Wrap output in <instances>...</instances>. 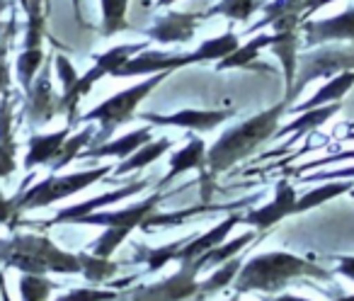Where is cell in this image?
<instances>
[{
	"label": "cell",
	"mask_w": 354,
	"mask_h": 301,
	"mask_svg": "<svg viewBox=\"0 0 354 301\" xmlns=\"http://www.w3.org/2000/svg\"><path fill=\"white\" fill-rule=\"evenodd\" d=\"M347 194H349V197H352V199H354V188H352V190H349V192H347Z\"/></svg>",
	"instance_id": "53"
},
{
	"label": "cell",
	"mask_w": 354,
	"mask_h": 301,
	"mask_svg": "<svg viewBox=\"0 0 354 301\" xmlns=\"http://www.w3.org/2000/svg\"><path fill=\"white\" fill-rule=\"evenodd\" d=\"M349 138H354V134H349Z\"/></svg>",
	"instance_id": "54"
},
{
	"label": "cell",
	"mask_w": 354,
	"mask_h": 301,
	"mask_svg": "<svg viewBox=\"0 0 354 301\" xmlns=\"http://www.w3.org/2000/svg\"><path fill=\"white\" fill-rule=\"evenodd\" d=\"M44 66V49H22L20 56L15 61V71H17V80H20L22 90H30L35 83L37 73Z\"/></svg>",
	"instance_id": "36"
},
{
	"label": "cell",
	"mask_w": 354,
	"mask_h": 301,
	"mask_svg": "<svg viewBox=\"0 0 354 301\" xmlns=\"http://www.w3.org/2000/svg\"><path fill=\"white\" fill-rule=\"evenodd\" d=\"M262 6H265V0H218L216 6L204 12V17L209 20V17L221 15L233 22H248L257 10H262Z\"/></svg>",
	"instance_id": "29"
},
{
	"label": "cell",
	"mask_w": 354,
	"mask_h": 301,
	"mask_svg": "<svg viewBox=\"0 0 354 301\" xmlns=\"http://www.w3.org/2000/svg\"><path fill=\"white\" fill-rule=\"evenodd\" d=\"M304 49H313L320 44H333V42H347L354 44V8H347L344 12L325 20H306L301 25Z\"/></svg>",
	"instance_id": "14"
},
{
	"label": "cell",
	"mask_w": 354,
	"mask_h": 301,
	"mask_svg": "<svg viewBox=\"0 0 354 301\" xmlns=\"http://www.w3.org/2000/svg\"><path fill=\"white\" fill-rule=\"evenodd\" d=\"M299 277H313V280H333V272L325 267L315 265L310 260L294 255V253L284 250H272L262 253V255L250 257L243 262L241 272H238L236 282V294H250V291H262V294H277L281 291L291 280Z\"/></svg>",
	"instance_id": "2"
},
{
	"label": "cell",
	"mask_w": 354,
	"mask_h": 301,
	"mask_svg": "<svg viewBox=\"0 0 354 301\" xmlns=\"http://www.w3.org/2000/svg\"><path fill=\"white\" fill-rule=\"evenodd\" d=\"M204 20V12H167L148 27L146 37L158 44H187L194 39V32Z\"/></svg>",
	"instance_id": "17"
},
{
	"label": "cell",
	"mask_w": 354,
	"mask_h": 301,
	"mask_svg": "<svg viewBox=\"0 0 354 301\" xmlns=\"http://www.w3.org/2000/svg\"><path fill=\"white\" fill-rule=\"evenodd\" d=\"M20 3H22V10L27 12V8H30V0H20Z\"/></svg>",
	"instance_id": "51"
},
{
	"label": "cell",
	"mask_w": 354,
	"mask_h": 301,
	"mask_svg": "<svg viewBox=\"0 0 354 301\" xmlns=\"http://www.w3.org/2000/svg\"><path fill=\"white\" fill-rule=\"evenodd\" d=\"M56 284L46 275H20L17 291L22 301H49Z\"/></svg>",
	"instance_id": "37"
},
{
	"label": "cell",
	"mask_w": 354,
	"mask_h": 301,
	"mask_svg": "<svg viewBox=\"0 0 354 301\" xmlns=\"http://www.w3.org/2000/svg\"><path fill=\"white\" fill-rule=\"evenodd\" d=\"M342 109L339 102H333V104H323V107H315V109H306L301 112L296 119H291L286 127H281L279 131L274 134V138H284V136H291V141L301 136H310L318 127H323L328 119H333L335 114Z\"/></svg>",
	"instance_id": "23"
},
{
	"label": "cell",
	"mask_w": 354,
	"mask_h": 301,
	"mask_svg": "<svg viewBox=\"0 0 354 301\" xmlns=\"http://www.w3.org/2000/svg\"><path fill=\"white\" fill-rule=\"evenodd\" d=\"M241 221H243V214L231 212L221 224H216V226H212L209 231H204L202 236L183 238V241H177V243H167V246H158V248H151V250H141L136 257H141V260L146 262L148 272L162 270L167 262L197 260V257H202L204 253H209L212 248L221 246L228 238V233L233 231V226Z\"/></svg>",
	"instance_id": "6"
},
{
	"label": "cell",
	"mask_w": 354,
	"mask_h": 301,
	"mask_svg": "<svg viewBox=\"0 0 354 301\" xmlns=\"http://www.w3.org/2000/svg\"><path fill=\"white\" fill-rule=\"evenodd\" d=\"M167 75H170V71L148 75L146 80H141V83L122 90V93L112 95V98H107L104 102H100L95 109L85 112L83 117H80V122H100V127H102V138L107 141V136L119 127V124H127L136 117L138 104H141L143 100H146L148 95H151L153 90H156L158 85L167 78Z\"/></svg>",
	"instance_id": "8"
},
{
	"label": "cell",
	"mask_w": 354,
	"mask_h": 301,
	"mask_svg": "<svg viewBox=\"0 0 354 301\" xmlns=\"http://www.w3.org/2000/svg\"><path fill=\"white\" fill-rule=\"evenodd\" d=\"M146 188H148V180H133V183L124 185V188L112 190V192H104V194H97V197H93V199H85V202L64 207L54 219H51V221H46L44 226H59V224H78L80 219L88 217V214L102 212L104 207H112V204L122 202V199L133 197V194L143 192Z\"/></svg>",
	"instance_id": "15"
},
{
	"label": "cell",
	"mask_w": 354,
	"mask_h": 301,
	"mask_svg": "<svg viewBox=\"0 0 354 301\" xmlns=\"http://www.w3.org/2000/svg\"><path fill=\"white\" fill-rule=\"evenodd\" d=\"M202 270L204 265L199 257L189 262H180L177 272H172L162 282L136 289L129 301H185V299H192V296H199L197 277Z\"/></svg>",
	"instance_id": "10"
},
{
	"label": "cell",
	"mask_w": 354,
	"mask_h": 301,
	"mask_svg": "<svg viewBox=\"0 0 354 301\" xmlns=\"http://www.w3.org/2000/svg\"><path fill=\"white\" fill-rule=\"evenodd\" d=\"M328 180H354V168L325 170V173H313L301 178V183H328Z\"/></svg>",
	"instance_id": "41"
},
{
	"label": "cell",
	"mask_w": 354,
	"mask_h": 301,
	"mask_svg": "<svg viewBox=\"0 0 354 301\" xmlns=\"http://www.w3.org/2000/svg\"><path fill=\"white\" fill-rule=\"evenodd\" d=\"M241 267H243L241 255L231 257L228 262L218 265L216 272H214L212 277H207L204 282H199V299H204V296H212V294H218V291H223L228 284H233V282H236V277H238V272H241Z\"/></svg>",
	"instance_id": "30"
},
{
	"label": "cell",
	"mask_w": 354,
	"mask_h": 301,
	"mask_svg": "<svg viewBox=\"0 0 354 301\" xmlns=\"http://www.w3.org/2000/svg\"><path fill=\"white\" fill-rule=\"evenodd\" d=\"M114 165H100V168H88L80 173H68V175H49L46 180L35 183V188H27L20 197V212H32V209L51 207L56 202L73 197V194L83 192V190L93 188L95 183L104 180L107 175H112Z\"/></svg>",
	"instance_id": "7"
},
{
	"label": "cell",
	"mask_w": 354,
	"mask_h": 301,
	"mask_svg": "<svg viewBox=\"0 0 354 301\" xmlns=\"http://www.w3.org/2000/svg\"><path fill=\"white\" fill-rule=\"evenodd\" d=\"M301 27L296 30H274L272 32L270 49L279 59L281 71H284V95L294 88L296 69H299V46H301Z\"/></svg>",
	"instance_id": "20"
},
{
	"label": "cell",
	"mask_w": 354,
	"mask_h": 301,
	"mask_svg": "<svg viewBox=\"0 0 354 301\" xmlns=\"http://www.w3.org/2000/svg\"><path fill=\"white\" fill-rule=\"evenodd\" d=\"M344 161H354V151H339V154H330L320 161H310V163L301 165L299 170H308V168H320V165H337L344 163Z\"/></svg>",
	"instance_id": "42"
},
{
	"label": "cell",
	"mask_w": 354,
	"mask_h": 301,
	"mask_svg": "<svg viewBox=\"0 0 354 301\" xmlns=\"http://www.w3.org/2000/svg\"><path fill=\"white\" fill-rule=\"evenodd\" d=\"M337 272L354 282V255H337Z\"/></svg>",
	"instance_id": "44"
},
{
	"label": "cell",
	"mask_w": 354,
	"mask_h": 301,
	"mask_svg": "<svg viewBox=\"0 0 354 301\" xmlns=\"http://www.w3.org/2000/svg\"><path fill=\"white\" fill-rule=\"evenodd\" d=\"M236 117V109H175L170 114L143 112L138 119L153 124V127H172V129H189V131H212L218 124Z\"/></svg>",
	"instance_id": "11"
},
{
	"label": "cell",
	"mask_w": 354,
	"mask_h": 301,
	"mask_svg": "<svg viewBox=\"0 0 354 301\" xmlns=\"http://www.w3.org/2000/svg\"><path fill=\"white\" fill-rule=\"evenodd\" d=\"M296 190L289 180H279L274 185V199L267 202L265 207H257L252 212H248L243 217V224L252 226L255 231H270L274 228L281 219L294 217V207H296Z\"/></svg>",
	"instance_id": "16"
},
{
	"label": "cell",
	"mask_w": 354,
	"mask_h": 301,
	"mask_svg": "<svg viewBox=\"0 0 354 301\" xmlns=\"http://www.w3.org/2000/svg\"><path fill=\"white\" fill-rule=\"evenodd\" d=\"M265 3H267V0H265Z\"/></svg>",
	"instance_id": "55"
},
{
	"label": "cell",
	"mask_w": 354,
	"mask_h": 301,
	"mask_svg": "<svg viewBox=\"0 0 354 301\" xmlns=\"http://www.w3.org/2000/svg\"><path fill=\"white\" fill-rule=\"evenodd\" d=\"M284 114H286V102L281 100L274 107H270V109H265V112L255 114V117L245 119V122L236 124L233 129H226V131L209 146L207 163H204V168H202L204 199H209V194H212L214 180L221 178V175L226 173V170H231L236 163L250 158L265 141L274 138Z\"/></svg>",
	"instance_id": "1"
},
{
	"label": "cell",
	"mask_w": 354,
	"mask_h": 301,
	"mask_svg": "<svg viewBox=\"0 0 354 301\" xmlns=\"http://www.w3.org/2000/svg\"><path fill=\"white\" fill-rule=\"evenodd\" d=\"M0 265L15 267L20 275H80L78 253L64 250L37 233H15L0 241Z\"/></svg>",
	"instance_id": "3"
},
{
	"label": "cell",
	"mask_w": 354,
	"mask_h": 301,
	"mask_svg": "<svg viewBox=\"0 0 354 301\" xmlns=\"http://www.w3.org/2000/svg\"><path fill=\"white\" fill-rule=\"evenodd\" d=\"M71 6H73V12H75V20L80 22V0H71Z\"/></svg>",
	"instance_id": "48"
},
{
	"label": "cell",
	"mask_w": 354,
	"mask_h": 301,
	"mask_svg": "<svg viewBox=\"0 0 354 301\" xmlns=\"http://www.w3.org/2000/svg\"><path fill=\"white\" fill-rule=\"evenodd\" d=\"M170 146H172L170 138H165V136L153 138V141L143 143L136 154H131L129 158L119 161V165H114V168H112V175H114V178H124V175L138 173V170H143V168H148L151 163H156L158 158H162Z\"/></svg>",
	"instance_id": "25"
},
{
	"label": "cell",
	"mask_w": 354,
	"mask_h": 301,
	"mask_svg": "<svg viewBox=\"0 0 354 301\" xmlns=\"http://www.w3.org/2000/svg\"><path fill=\"white\" fill-rule=\"evenodd\" d=\"M352 188H354L352 180H328L325 185H318V188L308 190L301 199H296L294 214H304V212H310V209L323 207L330 199H337V197H342V194H347Z\"/></svg>",
	"instance_id": "26"
},
{
	"label": "cell",
	"mask_w": 354,
	"mask_h": 301,
	"mask_svg": "<svg viewBox=\"0 0 354 301\" xmlns=\"http://www.w3.org/2000/svg\"><path fill=\"white\" fill-rule=\"evenodd\" d=\"M54 69H56V75H59V80H61V93H66V90L73 88L75 80H78V71L73 69V64H71L64 54L54 56Z\"/></svg>",
	"instance_id": "39"
},
{
	"label": "cell",
	"mask_w": 354,
	"mask_h": 301,
	"mask_svg": "<svg viewBox=\"0 0 354 301\" xmlns=\"http://www.w3.org/2000/svg\"><path fill=\"white\" fill-rule=\"evenodd\" d=\"M95 138V129L93 127H85V129H80L78 134H71L68 138H66V143H64V148H61V154H59V158L54 161V163L49 165L51 170H61V168H66L68 163H73V161H78V156H80V151H83L85 146H88L90 141Z\"/></svg>",
	"instance_id": "35"
},
{
	"label": "cell",
	"mask_w": 354,
	"mask_h": 301,
	"mask_svg": "<svg viewBox=\"0 0 354 301\" xmlns=\"http://www.w3.org/2000/svg\"><path fill=\"white\" fill-rule=\"evenodd\" d=\"M333 301H354V294H349V296H339V299H333Z\"/></svg>",
	"instance_id": "50"
},
{
	"label": "cell",
	"mask_w": 354,
	"mask_h": 301,
	"mask_svg": "<svg viewBox=\"0 0 354 301\" xmlns=\"http://www.w3.org/2000/svg\"><path fill=\"white\" fill-rule=\"evenodd\" d=\"M207 151H209V146L204 143V138L189 136L185 148H177L175 154L170 156V161H167V173H165V178L160 180V188H167L177 175L187 173V170H199V173H202L204 163H207Z\"/></svg>",
	"instance_id": "21"
},
{
	"label": "cell",
	"mask_w": 354,
	"mask_h": 301,
	"mask_svg": "<svg viewBox=\"0 0 354 301\" xmlns=\"http://www.w3.org/2000/svg\"><path fill=\"white\" fill-rule=\"evenodd\" d=\"M80 257V275L85 277L88 282H109L114 275L119 272V265L112 262L109 257H100V255H93V253H78Z\"/></svg>",
	"instance_id": "33"
},
{
	"label": "cell",
	"mask_w": 354,
	"mask_h": 301,
	"mask_svg": "<svg viewBox=\"0 0 354 301\" xmlns=\"http://www.w3.org/2000/svg\"><path fill=\"white\" fill-rule=\"evenodd\" d=\"M100 8H102V37H114L129 27V0H100Z\"/></svg>",
	"instance_id": "34"
},
{
	"label": "cell",
	"mask_w": 354,
	"mask_h": 301,
	"mask_svg": "<svg viewBox=\"0 0 354 301\" xmlns=\"http://www.w3.org/2000/svg\"><path fill=\"white\" fill-rule=\"evenodd\" d=\"M10 90V64H8V44H0V95Z\"/></svg>",
	"instance_id": "43"
},
{
	"label": "cell",
	"mask_w": 354,
	"mask_h": 301,
	"mask_svg": "<svg viewBox=\"0 0 354 301\" xmlns=\"http://www.w3.org/2000/svg\"><path fill=\"white\" fill-rule=\"evenodd\" d=\"M352 85H354V71H344V73L330 78L328 83H325L315 95H310L306 102H299V104H291V107H286V112L301 114V112H306V109H315V107H323V104L339 102V100H342L344 95L352 90Z\"/></svg>",
	"instance_id": "24"
},
{
	"label": "cell",
	"mask_w": 354,
	"mask_h": 301,
	"mask_svg": "<svg viewBox=\"0 0 354 301\" xmlns=\"http://www.w3.org/2000/svg\"><path fill=\"white\" fill-rule=\"evenodd\" d=\"M274 301H310V299H304V296H296V294H279Z\"/></svg>",
	"instance_id": "47"
},
{
	"label": "cell",
	"mask_w": 354,
	"mask_h": 301,
	"mask_svg": "<svg viewBox=\"0 0 354 301\" xmlns=\"http://www.w3.org/2000/svg\"><path fill=\"white\" fill-rule=\"evenodd\" d=\"M27 124L32 129L44 127L54 117L64 114V102H61V95L54 93L51 88V69L49 66H41V71L37 73L32 88L27 90Z\"/></svg>",
	"instance_id": "13"
},
{
	"label": "cell",
	"mask_w": 354,
	"mask_h": 301,
	"mask_svg": "<svg viewBox=\"0 0 354 301\" xmlns=\"http://www.w3.org/2000/svg\"><path fill=\"white\" fill-rule=\"evenodd\" d=\"M228 301H241V294H236V296H231Z\"/></svg>",
	"instance_id": "52"
},
{
	"label": "cell",
	"mask_w": 354,
	"mask_h": 301,
	"mask_svg": "<svg viewBox=\"0 0 354 301\" xmlns=\"http://www.w3.org/2000/svg\"><path fill=\"white\" fill-rule=\"evenodd\" d=\"M71 129L73 127H64L59 131L51 134H37L27 141V156L22 161V168L25 170H35L37 165H51L59 158L61 148H64L66 138L71 136Z\"/></svg>",
	"instance_id": "19"
},
{
	"label": "cell",
	"mask_w": 354,
	"mask_h": 301,
	"mask_svg": "<svg viewBox=\"0 0 354 301\" xmlns=\"http://www.w3.org/2000/svg\"><path fill=\"white\" fill-rule=\"evenodd\" d=\"M153 141V129L151 127H143V129H133V131L124 134V136L119 138H109V141H102L97 143L95 148H85V151H80L78 158H129L131 154H136L138 148L143 146V143Z\"/></svg>",
	"instance_id": "18"
},
{
	"label": "cell",
	"mask_w": 354,
	"mask_h": 301,
	"mask_svg": "<svg viewBox=\"0 0 354 301\" xmlns=\"http://www.w3.org/2000/svg\"><path fill=\"white\" fill-rule=\"evenodd\" d=\"M241 46V37L236 32H226L221 37H214V39H207L197 46V56H199V64H209V61H223L228 54Z\"/></svg>",
	"instance_id": "32"
},
{
	"label": "cell",
	"mask_w": 354,
	"mask_h": 301,
	"mask_svg": "<svg viewBox=\"0 0 354 301\" xmlns=\"http://www.w3.org/2000/svg\"><path fill=\"white\" fill-rule=\"evenodd\" d=\"M344 71H354V44L347 42H333V44H320L313 49L299 54V69H296L294 88L284 95L286 107L299 100L304 88L318 78H335V75L344 73Z\"/></svg>",
	"instance_id": "5"
},
{
	"label": "cell",
	"mask_w": 354,
	"mask_h": 301,
	"mask_svg": "<svg viewBox=\"0 0 354 301\" xmlns=\"http://www.w3.org/2000/svg\"><path fill=\"white\" fill-rule=\"evenodd\" d=\"M272 35H252L248 44H241L233 54H228L223 61L216 64V71H231V69H248L252 66V61L262 54V49H270Z\"/></svg>",
	"instance_id": "27"
},
{
	"label": "cell",
	"mask_w": 354,
	"mask_h": 301,
	"mask_svg": "<svg viewBox=\"0 0 354 301\" xmlns=\"http://www.w3.org/2000/svg\"><path fill=\"white\" fill-rule=\"evenodd\" d=\"M146 49H148V42H141V44H119V46H112L109 51H104V54L95 56L93 69L85 71L83 75H78L73 88L61 93V102H64V114L68 117V127L80 122V114H78L80 100L93 90V85L97 83V80L107 78V75H114V71L122 69L131 56L141 54V51H146Z\"/></svg>",
	"instance_id": "9"
},
{
	"label": "cell",
	"mask_w": 354,
	"mask_h": 301,
	"mask_svg": "<svg viewBox=\"0 0 354 301\" xmlns=\"http://www.w3.org/2000/svg\"><path fill=\"white\" fill-rule=\"evenodd\" d=\"M119 299L117 289H97V286H75L54 301H114Z\"/></svg>",
	"instance_id": "38"
},
{
	"label": "cell",
	"mask_w": 354,
	"mask_h": 301,
	"mask_svg": "<svg viewBox=\"0 0 354 301\" xmlns=\"http://www.w3.org/2000/svg\"><path fill=\"white\" fill-rule=\"evenodd\" d=\"M308 8H310V0H267L265 6H262L265 17H262L260 22H255L252 27H248V35H255V32L265 30V27H270L274 20H279V17H284V15H291V12H299V15H304L306 20H308Z\"/></svg>",
	"instance_id": "28"
},
{
	"label": "cell",
	"mask_w": 354,
	"mask_h": 301,
	"mask_svg": "<svg viewBox=\"0 0 354 301\" xmlns=\"http://www.w3.org/2000/svg\"><path fill=\"white\" fill-rule=\"evenodd\" d=\"M255 241V233L252 231H248V233H243V236H236L233 241H223L221 246H216V248H212L209 253H204L199 260H202V265L204 267H214V265H223V262H228L231 257H238L243 250H245L250 243Z\"/></svg>",
	"instance_id": "31"
},
{
	"label": "cell",
	"mask_w": 354,
	"mask_h": 301,
	"mask_svg": "<svg viewBox=\"0 0 354 301\" xmlns=\"http://www.w3.org/2000/svg\"><path fill=\"white\" fill-rule=\"evenodd\" d=\"M172 3H177V0H158L156 6L158 8H167V6H172Z\"/></svg>",
	"instance_id": "49"
},
{
	"label": "cell",
	"mask_w": 354,
	"mask_h": 301,
	"mask_svg": "<svg viewBox=\"0 0 354 301\" xmlns=\"http://www.w3.org/2000/svg\"><path fill=\"white\" fill-rule=\"evenodd\" d=\"M165 192H156L151 197L141 199L138 204H131L127 209H117V212H95L80 219L75 226H104V231L95 238L88 246V250L93 255L100 257H112L119 250L124 241L131 236L136 228H141V224L151 217L153 212H158V204L165 199Z\"/></svg>",
	"instance_id": "4"
},
{
	"label": "cell",
	"mask_w": 354,
	"mask_h": 301,
	"mask_svg": "<svg viewBox=\"0 0 354 301\" xmlns=\"http://www.w3.org/2000/svg\"><path fill=\"white\" fill-rule=\"evenodd\" d=\"M330 3H337V0H310L308 15H313L315 10H320V8H325V6H330Z\"/></svg>",
	"instance_id": "46"
},
{
	"label": "cell",
	"mask_w": 354,
	"mask_h": 301,
	"mask_svg": "<svg viewBox=\"0 0 354 301\" xmlns=\"http://www.w3.org/2000/svg\"><path fill=\"white\" fill-rule=\"evenodd\" d=\"M0 299H3V301H12L10 299V291H8V284H6V272H0Z\"/></svg>",
	"instance_id": "45"
},
{
	"label": "cell",
	"mask_w": 354,
	"mask_h": 301,
	"mask_svg": "<svg viewBox=\"0 0 354 301\" xmlns=\"http://www.w3.org/2000/svg\"><path fill=\"white\" fill-rule=\"evenodd\" d=\"M12 119H15L12 100L10 93H6L0 100V180L10 178L17 170V143Z\"/></svg>",
	"instance_id": "22"
},
{
	"label": "cell",
	"mask_w": 354,
	"mask_h": 301,
	"mask_svg": "<svg viewBox=\"0 0 354 301\" xmlns=\"http://www.w3.org/2000/svg\"><path fill=\"white\" fill-rule=\"evenodd\" d=\"M199 64L197 51H189V54H167V51H141V54L131 56L127 64L119 71H114L112 78H138V75H156L165 73V71H177L185 69V66Z\"/></svg>",
	"instance_id": "12"
},
{
	"label": "cell",
	"mask_w": 354,
	"mask_h": 301,
	"mask_svg": "<svg viewBox=\"0 0 354 301\" xmlns=\"http://www.w3.org/2000/svg\"><path fill=\"white\" fill-rule=\"evenodd\" d=\"M25 192V190H22ZM22 192L17 194V197H3V192H0V224H10V228H12V224H15V219L20 217V197H22Z\"/></svg>",
	"instance_id": "40"
}]
</instances>
